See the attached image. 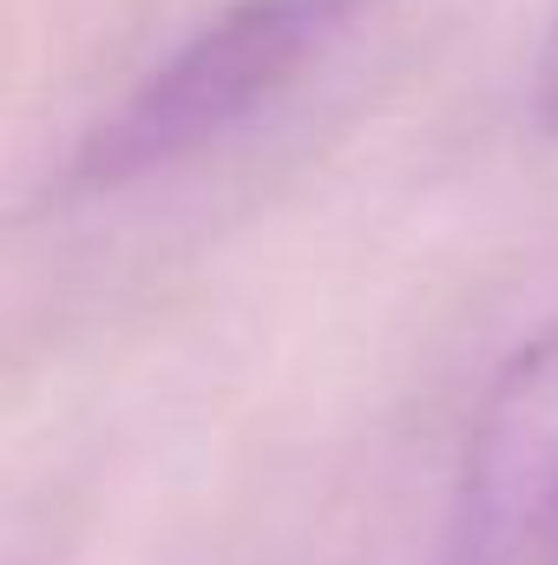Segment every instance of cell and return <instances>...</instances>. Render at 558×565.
I'll use <instances>...</instances> for the list:
<instances>
[{"label": "cell", "instance_id": "cell-2", "mask_svg": "<svg viewBox=\"0 0 558 565\" xmlns=\"http://www.w3.org/2000/svg\"><path fill=\"white\" fill-rule=\"evenodd\" d=\"M433 565H558V322L486 375Z\"/></svg>", "mask_w": 558, "mask_h": 565}, {"label": "cell", "instance_id": "cell-3", "mask_svg": "<svg viewBox=\"0 0 558 565\" xmlns=\"http://www.w3.org/2000/svg\"><path fill=\"white\" fill-rule=\"evenodd\" d=\"M526 106H533V126L558 139V0L546 7V26H539L533 60H526Z\"/></svg>", "mask_w": 558, "mask_h": 565}, {"label": "cell", "instance_id": "cell-1", "mask_svg": "<svg viewBox=\"0 0 558 565\" xmlns=\"http://www.w3.org/2000/svg\"><path fill=\"white\" fill-rule=\"evenodd\" d=\"M382 7L388 0H224L86 126L60 171V198L132 191L250 132L257 113L289 99Z\"/></svg>", "mask_w": 558, "mask_h": 565}]
</instances>
